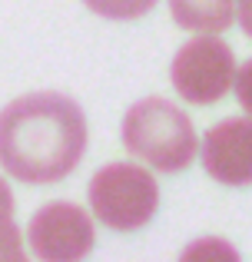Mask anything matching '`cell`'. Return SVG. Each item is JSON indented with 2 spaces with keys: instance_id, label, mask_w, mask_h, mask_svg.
<instances>
[{
  "instance_id": "cell-1",
  "label": "cell",
  "mask_w": 252,
  "mask_h": 262,
  "mask_svg": "<svg viewBox=\"0 0 252 262\" xmlns=\"http://www.w3.org/2000/svg\"><path fill=\"white\" fill-rule=\"evenodd\" d=\"M86 153V116L63 93H30L0 113V166L20 183H60Z\"/></svg>"
},
{
  "instance_id": "cell-2",
  "label": "cell",
  "mask_w": 252,
  "mask_h": 262,
  "mask_svg": "<svg viewBox=\"0 0 252 262\" xmlns=\"http://www.w3.org/2000/svg\"><path fill=\"white\" fill-rule=\"evenodd\" d=\"M123 146L159 173H182L196 160V129L176 103L149 96L123 116Z\"/></svg>"
},
{
  "instance_id": "cell-3",
  "label": "cell",
  "mask_w": 252,
  "mask_h": 262,
  "mask_svg": "<svg viewBox=\"0 0 252 262\" xmlns=\"http://www.w3.org/2000/svg\"><path fill=\"white\" fill-rule=\"evenodd\" d=\"M90 209L117 232H136L159 209V186L149 169L133 163H106L90 179Z\"/></svg>"
},
{
  "instance_id": "cell-4",
  "label": "cell",
  "mask_w": 252,
  "mask_h": 262,
  "mask_svg": "<svg viewBox=\"0 0 252 262\" xmlns=\"http://www.w3.org/2000/svg\"><path fill=\"white\" fill-rule=\"evenodd\" d=\"M169 80L186 103L209 106V103L222 100L233 86L236 57L226 40L202 33V37H193L189 43L176 50L173 63H169Z\"/></svg>"
},
{
  "instance_id": "cell-5",
  "label": "cell",
  "mask_w": 252,
  "mask_h": 262,
  "mask_svg": "<svg viewBox=\"0 0 252 262\" xmlns=\"http://www.w3.org/2000/svg\"><path fill=\"white\" fill-rule=\"evenodd\" d=\"M27 239H30L33 256L43 262H77L90 256L93 243H97V229L83 206L47 203L30 219Z\"/></svg>"
},
{
  "instance_id": "cell-6",
  "label": "cell",
  "mask_w": 252,
  "mask_h": 262,
  "mask_svg": "<svg viewBox=\"0 0 252 262\" xmlns=\"http://www.w3.org/2000/svg\"><path fill=\"white\" fill-rule=\"evenodd\" d=\"M202 169L222 186H252V116L222 120L202 136Z\"/></svg>"
},
{
  "instance_id": "cell-7",
  "label": "cell",
  "mask_w": 252,
  "mask_h": 262,
  "mask_svg": "<svg viewBox=\"0 0 252 262\" xmlns=\"http://www.w3.org/2000/svg\"><path fill=\"white\" fill-rule=\"evenodd\" d=\"M176 27L193 33H222L236 17V0H169Z\"/></svg>"
},
{
  "instance_id": "cell-8",
  "label": "cell",
  "mask_w": 252,
  "mask_h": 262,
  "mask_svg": "<svg viewBox=\"0 0 252 262\" xmlns=\"http://www.w3.org/2000/svg\"><path fill=\"white\" fill-rule=\"evenodd\" d=\"M24 246H20V229L13 223V192L7 179H0V262H20Z\"/></svg>"
},
{
  "instance_id": "cell-9",
  "label": "cell",
  "mask_w": 252,
  "mask_h": 262,
  "mask_svg": "<svg viewBox=\"0 0 252 262\" xmlns=\"http://www.w3.org/2000/svg\"><path fill=\"white\" fill-rule=\"evenodd\" d=\"M93 13L106 20H136L156 7V0H83Z\"/></svg>"
},
{
  "instance_id": "cell-10",
  "label": "cell",
  "mask_w": 252,
  "mask_h": 262,
  "mask_svg": "<svg viewBox=\"0 0 252 262\" xmlns=\"http://www.w3.org/2000/svg\"><path fill=\"white\" fill-rule=\"evenodd\" d=\"M233 86H236V100H239V106L252 116V60L242 63V70L236 73Z\"/></svg>"
},
{
  "instance_id": "cell-11",
  "label": "cell",
  "mask_w": 252,
  "mask_h": 262,
  "mask_svg": "<svg viewBox=\"0 0 252 262\" xmlns=\"http://www.w3.org/2000/svg\"><path fill=\"white\" fill-rule=\"evenodd\" d=\"M239 24L242 30H246V37H252V0H239Z\"/></svg>"
}]
</instances>
